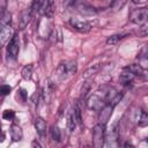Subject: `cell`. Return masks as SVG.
<instances>
[{
  "instance_id": "obj_25",
  "label": "cell",
  "mask_w": 148,
  "mask_h": 148,
  "mask_svg": "<svg viewBox=\"0 0 148 148\" xmlns=\"http://www.w3.org/2000/svg\"><path fill=\"white\" fill-rule=\"evenodd\" d=\"M126 3V0H113L112 3H111V9L117 12V10H120L124 5Z\"/></svg>"
},
{
  "instance_id": "obj_6",
  "label": "cell",
  "mask_w": 148,
  "mask_h": 148,
  "mask_svg": "<svg viewBox=\"0 0 148 148\" xmlns=\"http://www.w3.org/2000/svg\"><path fill=\"white\" fill-rule=\"evenodd\" d=\"M20 51V39H18V35H14L12 37V39L9 40V44L7 46V54L9 58L15 59L18 54Z\"/></svg>"
},
{
  "instance_id": "obj_24",
  "label": "cell",
  "mask_w": 148,
  "mask_h": 148,
  "mask_svg": "<svg viewBox=\"0 0 148 148\" xmlns=\"http://www.w3.org/2000/svg\"><path fill=\"white\" fill-rule=\"evenodd\" d=\"M138 125L140 127H146L148 125V114L146 111H141V114H140L139 120H138Z\"/></svg>"
},
{
  "instance_id": "obj_4",
  "label": "cell",
  "mask_w": 148,
  "mask_h": 148,
  "mask_svg": "<svg viewBox=\"0 0 148 148\" xmlns=\"http://www.w3.org/2000/svg\"><path fill=\"white\" fill-rule=\"evenodd\" d=\"M54 0H43L39 5L38 8V13L42 16H46V17H52L53 13H54Z\"/></svg>"
},
{
  "instance_id": "obj_11",
  "label": "cell",
  "mask_w": 148,
  "mask_h": 148,
  "mask_svg": "<svg viewBox=\"0 0 148 148\" xmlns=\"http://www.w3.org/2000/svg\"><path fill=\"white\" fill-rule=\"evenodd\" d=\"M35 128L37 131V134L42 139H44L46 136V123H45V120L43 118L37 117L35 119Z\"/></svg>"
},
{
  "instance_id": "obj_33",
  "label": "cell",
  "mask_w": 148,
  "mask_h": 148,
  "mask_svg": "<svg viewBox=\"0 0 148 148\" xmlns=\"http://www.w3.org/2000/svg\"><path fill=\"white\" fill-rule=\"evenodd\" d=\"M5 138H6V135H5V133L2 132V130H1V127H0V142H2V141L5 140Z\"/></svg>"
},
{
  "instance_id": "obj_21",
  "label": "cell",
  "mask_w": 148,
  "mask_h": 148,
  "mask_svg": "<svg viewBox=\"0 0 148 148\" xmlns=\"http://www.w3.org/2000/svg\"><path fill=\"white\" fill-rule=\"evenodd\" d=\"M73 116H74V119H75V123L76 125H82V112H81V109L79 106V104L76 103L75 106H74V111H73Z\"/></svg>"
},
{
  "instance_id": "obj_34",
  "label": "cell",
  "mask_w": 148,
  "mask_h": 148,
  "mask_svg": "<svg viewBox=\"0 0 148 148\" xmlns=\"http://www.w3.org/2000/svg\"><path fill=\"white\" fill-rule=\"evenodd\" d=\"M31 146H32V147H38V148H40V147H42V145H40L39 142H37V141H32Z\"/></svg>"
},
{
  "instance_id": "obj_3",
  "label": "cell",
  "mask_w": 148,
  "mask_h": 148,
  "mask_svg": "<svg viewBox=\"0 0 148 148\" xmlns=\"http://www.w3.org/2000/svg\"><path fill=\"white\" fill-rule=\"evenodd\" d=\"M147 18H148V9L146 7L133 9L130 13V21L135 24L142 25L147 22Z\"/></svg>"
},
{
  "instance_id": "obj_12",
  "label": "cell",
  "mask_w": 148,
  "mask_h": 148,
  "mask_svg": "<svg viewBox=\"0 0 148 148\" xmlns=\"http://www.w3.org/2000/svg\"><path fill=\"white\" fill-rule=\"evenodd\" d=\"M87 106L91 110H95V111H98L102 106H103V101L97 96V95H92L88 98L87 101Z\"/></svg>"
},
{
  "instance_id": "obj_20",
  "label": "cell",
  "mask_w": 148,
  "mask_h": 148,
  "mask_svg": "<svg viewBox=\"0 0 148 148\" xmlns=\"http://www.w3.org/2000/svg\"><path fill=\"white\" fill-rule=\"evenodd\" d=\"M32 69H34V66L31 64L29 65H25L23 68H22V72H21V75L24 80H30L31 76H32Z\"/></svg>"
},
{
  "instance_id": "obj_22",
  "label": "cell",
  "mask_w": 148,
  "mask_h": 148,
  "mask_svg": "<svg viewBox=\"0 0 148 148\" xmlns=\"http://www.w3.org/2000/svg\"><path fill=\"white\" fill-rule=\"evenodd\" d=\"M51 134H52L53 141H56V142L61 141V132H60V128H59L57 125H53V126H52V128H51Z\"/></svg>"
},
{
  "instance_id": "obj_2",
  "label": "cell",
  "mask_w": 148,
  "mask_h": 148,
  "mask_svg": "<svg viewBox=\"0 0 148 148\" xmlns=\"http://www.w3.org/2000/svg\"><path fill=\"white\" fill-rule=\"evenodd\" d=\"M105 140V125L97 124L92 128V145L96 148H101Z\"/></svg>"
},
{
  "instance_id": "obj_14",
  "label": "cell",
  "mask_w": 148,
  "mask_h": 148,
  "mask_svg": "<svg viewBox=\"0 0 148 148\" xmlns=\"http://www.w3.org/2000/svg\"><path fill=\"white\" fill-rule=\"evenodd\" d=\"M134 77H135V75H134L132 72H130V71H127V69L124 68V72L120 74L119 80H120V82H121L124 86H127V84H130V83L133 82Z\"/></svg>"
},
{
  "instance_id": "obj_19",
  "label": "cell",
  "mask_w": 148,
  "mask_h": 148,
  "mask_svg": "<svg viewBox=\"0 0 148 148\" xmlns=\"http://www.w3.org/2000/svg\"><path fill=\"white\" fill-rule=\"evenodd\" d=\"M126 36H127V34H116V35H112V36L108 37V39H106V44H108V45L117 44L119 40H121V39L125 38Z\"/></svg>"
},
{
  "instance_id": "obj_10",
  "label": "cell",
  "mask_w": 148,
  "mask_h": 148,
  "mask_svg": "<svg viewBox=\"0 0 148 148\" xmlns=\"http://www.w3.org/2000/svg\"><path fill=\"white\" fill-rule=\"evenodd\" d=\"M32 15H34V12L31 8H27L24 10H22L21 15H20V18H18V29L20 30H23L31 21L32 18Z\"/></svg>"
},
{
  "instance_id": "obj_1",
  "label": "cell",
  "mask_w": 148,
  "mask_h": 148,
  "mask_svg": "<svg viewBox=\"0 0 148 148\" xmlns=\"http://www.w3.org/2000/svg\"><path fill=\"white\" fill-rule=\"evenodd\" d=\"M76 69H77L76 62L75 61H68V62H65V64H60L58 66L57 72H56V75H57V77H58L59 81H62V80L68 79L73 74H75L76 73Z\"/></svg>"
},
{
  "instance_id": "obj_23",
  "label": "cell",
  "mask_w": 148,
  "mask_h": 148,
  "mask_svg": "<svg viewBox=\"0 0 148 148\" xmlns=\"http://www.w3.org/2000/svg\"><path fill=\"white\" fill-rule=\"evenodd\" d=\"M76 127V123H75V119H74V116H73V112H69L67 114V128L69 132H73Z\"/></svg>"
},
{
  "instance_id": "obj_30",
  "label": "cell",
  "mask_w": 148,
  "mask_h": 148,
  "mask_svg": "<svg viewBox=\"0 0 148 148\" xmlns=\"http://www.w3.org/2000/svg\"><path fill=\"white\" fill-rule=\"evenodd\" d=\"M17 92H18V94H17V96H20L21 101H22V102H27V97H28V92H27V90H25V89H23V88H21Z\"/></svg>"
},
{
  "instance_id": "obj_17",
  "label": "cell",
  "mask_w": 148,
  "mask_h": 148,
  "mask_svg": "<svg viewBox=\"0 0 148 148\" xmlns=\"http://www.w3.org/2000/svg\"><path fill=\"white\" fill-rule=\"evenodd\" d=\"M125 69L132 72L135 76H136V75H139V76H145V68H142L139 64H132V65L125 67Z\"/></svg>"
},
{
  "instance_id": "obj_7",
  "label": "cell",
  "mask_w": 148,
  "mask_h": 148,
  "mask_svg": "<svg viewBox=\"0 0 148 148\" xmlns=\"http://www.w3.org/2000/svg\"><path fill=\"white\" fill-rule=\"evenodd\" d=\"M14 36V30L10 27V24L8 25H3L0 28V49L2 46H5Z\"/></svg>"
},
{
  "instance_id": "obj_13",
  "label": "cell",
  "mask_w": 148,
  "mask_h": 148,
  "mask_svg": "<svg viewBox=\"0 0 148 148\" xmlns=\"http://www.w3.org/2000/svg\"><path fill=\"white\" fill-rule=\"evenodd\" d=\"M74 7H75L80 13H82V14H87V15L96 14V10H95L94 7H91V6L87 5V3H82V2H80V1H79Z\"/></svg>"
},
{
  "instance_id": "obj_5",
  "label": "cell",
  "mask_w": 148,
  "mask_h": 148,
  "mask_svg": "<svg viewBox=\"0 0 148 148\" xmlns=\"http://www.w3.org/2000/svg\"><path fill=\"white\" fill-rule=\"evenodd\" d=\"M113 108L114 106H112L110 104H105L98 110V124H102V125L108 124V121L110 120V118L112 116Z\"/></svg>"
},
{
  "instance_id": "obj_28",
  "label": "cell",
  "mask_w": 148,
  "mask_h": 148,
  "mask_svg": "<svg viewBox=\"0 0 148 148\" xmlns=\"http://www.w3.org/2000/svg\"><path fill=\"white\" fill-rule=\"evenodd\" d=\"M2 118L5 120H13L15 118V112L13 110H5L2 113Z\"/></svg>"
},
{
  "instance_id": "obj_29",
  "label": "cell",
  "mask_w": 148,
  "mask_h": 148,
  "mask_svg": "<svg viewBox=\"0 0 148 148\" xmlns=\"http://www.w3.org/2000/svg\"><path fill=\"white\" fill-rule=\"evenodd\" d=\"M12 91V87L8 84H1L0 86V95L1 96H7Z\"/></svg>"
},
{
  "instance_id": "obj_16",
  "label": "cell",
  "mask_w": 148,
  "mask_h": 148,
  "mask_svg": "<svg viewBox=\"0 0 148 148\" xmlns=\"http://www.w3.org/2000/svg\"><path fill=\"white\" fill-rule=\"evenodd\" d=\"M118 138H119V131H118V127L117 126H114L106 135H105V140H106V142L108 143H116L117 142V140H118Z\"/></svg>"
},
{
  "instance_id": "obj_18",
  "label": "cell",
  "mask_w": 148,
  "mask_h": 148,
  "mask_svg": "<svg viewBox=\"0 0 148 148\" xmlns=\"http://www.w3.org/2000/svg\"><path fill=\"white\" fill-rule=\"evenodd\" d=\"M10 21H12V14H10L9 12H7V10L3 9V10L0 13V25H1V27L8 25V24L10 23Z\"/></svg>"
},
{
  "instance_id": "obj_31",
  "label": "cell",
  "mask_w": 148,
  "mask_h": 148,
  "mask_svg": "<svg viewBox=\"0 0 148 148\" xmlns=\"http://www.w3.org/2000/svg\"><path fill=\"white\" fill-rule=\"evenodd\" d=\"M139 35H140V36H142V37L147 36V24H146V23H145V24H142V27L140 28V32H139Z\"/></svg>"
},
{
  "instance_id": "obj_8",
  "label": "cell",
  "mask_w": 148,
  "mask_h": 148,
  "mask_svg": "<svg viewBox=\"0 0 148 148\" xmlns=\"http://www.w3.org/2000/svg\"><path fill=\"white\" fill-rule=\"evenodd\" d=\"M69 24L73 29L80 31V32H88L91 29V24L88 21L84 20H79V18H71Z\"/></svg>"
},
{
  "instance_id": "obj_27",
  "label": "cell",
  "mask_w": 148,
  "mask_h": 148,
  "mask_svg": "<svg viewBox=\"0 0 148 148\" xmlns=\"http://www.w3.org/2000/svg\"><path fill=\"white\" fill-rule=\"evenodd\" d=\"M90 88H91V84H90L89 81H87L86 83H83V86L81 88V98H84L88 95V92L90 91Z\"/></svg>"
},
{
  "instance_id": "obj_32",
  "label": "cell",
  "mask_w": 148,
  "mask_h": 148,
  "mask_svg": "<svg viewBox=\"0 0 148 148\" xmlns=\"http://www.w3.org/2000/svg\"><path fill=\"white\" fill-rule=\"evenodd\" d=\"M148 0H132V2L133 3H135V5H143V3H146Z\"/></svg>"
},
{
  "instance_id": "obj_9",
  "label": "cell",
  "mask_w": 148,
  "mask_h": 148,
  "mask_svg": "<svg viewBox=\"0 0 148 148\" xmlns=\"http://www.w3.org/2000/svg\"><path fill=\"white\" fill-rule=\"evenodd\" d=\"M121 98H123V92H119V91H117L116 89L111 88V89L106 92L105 102H106V104H110V105H112V106H116V105L120 102Z\"/></svg>"
},
{
  "instance_id": "obj_15",
  "label": "cell",
  "mask_w": 148,
  "mask_h": 148,
  "mask_svg": "<svg viewBox=\"0 0 148 148\" xmlns=\"http://www.w3.org/2000/svg\"><path fill=\"white\" fill-rule=\"evenodd\" d=\"M10 136H12L13 141H15V142L20 141V140L22 139V136H23L22 128H21L18 125H15V124L12 125V126H10Z\"/></svg>"
},
{
  "instance_id": "obj_26",
  "label": "cell",
  "mask_w": 148,
  "mask_h": 148,
  "mask_svg": "<svg viewBox=\"0 0 148 148\" xmlns=\"http://www.w3.org/2000/svg\"><path fill=\"white\" fill-rule=\"evenodd\" d=\"M98 71H99V66H94V67H90V68H88V69L84 72L83 77H84V79H88V77H90L91 75L96 74Z\"/></svg>"
}]
</instances>
